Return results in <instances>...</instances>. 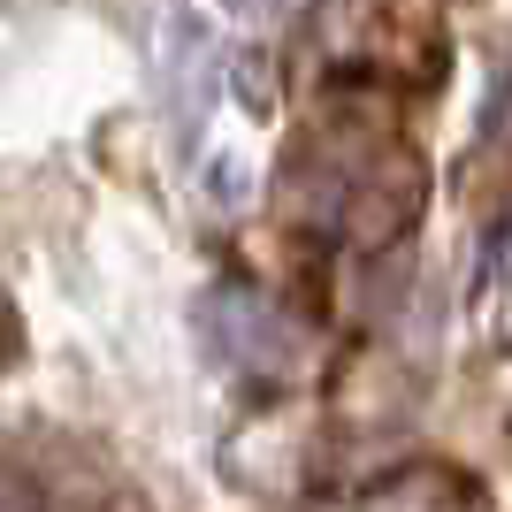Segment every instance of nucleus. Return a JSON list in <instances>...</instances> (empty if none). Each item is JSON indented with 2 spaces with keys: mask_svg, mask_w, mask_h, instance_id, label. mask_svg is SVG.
Here are the masks:
<instances>
[{
  "mask_svg": "<svg viewBox=\"0 0 512 512\" xmlns=\"http://www.w3.org/2000/svg\"><path fill=\"white\" fill-rule=\"evenodd\" d=\"M207 337L222 344L237 367H253V375H276L283 352H291V321H283L276 306L260 299V291L230 283V291H214V299H207Z\"/></svg>",
  "mask_w": 512,
  "mask_h": 512,
  "instance_id": "f257e3e1",
  "label": "nucleus"
},
{
  "mask_svg": "<svg viewBox=\"0 0 512 512\" xmlns=\"http://www.w3.org/2000/svg\"><path fill=\"white\" fill-rule=\"evenodd\" d=\"M230 8H237V16H276L283 0H230Z\"/></svg>",
  "mask_w": 512,
  "mask_h": 512,
  "instance_id": "f03ea898",
  "label": "nucleus"
},
{
  "mask_svg": "<svg viewBox=\"0 0 512 512\" xmlns=\"http://www.w3.org/2000/svg\"><path fill=\"white\" fill-rule=\"evenodd\" d=\"M16 352V321H8V306H0V360Z\"/></svg>",
  "mask_w": 512,
  "mask_h": 512,
  "instance_id": "7ed1b4c3",
  "label": "nucleus"
}]
</instances>
